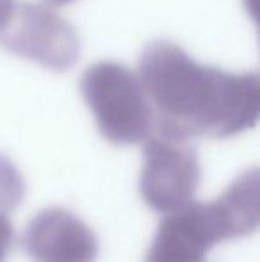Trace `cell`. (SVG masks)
<instances>
[{
	"label": "cell",
	"mask_w": 260,
	"mask_h": 262,
	"mask_svg": "<svg viewBox=\"0 0 260 262\" xmlns=\"http://www.w3.org/2000/svg\"><path fill=\"white\" fill-rule=\"evenodd\" d=\"M14 6H16L14 0H0V27H4L6 21L9 20Z\"/></svg>",
	"instance_id": "8fae6325"
},
{
	"label": "cell",
	"mask_w": 260,
	"mask_h": 262,
	"mask_svg": "<svg viewBox=\"0 0 260 262\" xmlns=\"http://www.w3.org/2000/svg\"><path fill=\"white\" fill-rule=\"evenodd\" d=\"M23 179L16 166L7 157L0 156V210L14 209L23 198Z\"/></svg>",
	"instance_id": "ba28073f"
},
{
	"label": "cell",
	"mask_w": 260,
	"mask_h": 262,
	"mask_svg": "<svg viewBox=\"0 0 260 262\" xmlns=\"http://www.w3.org/2000/svg\"><path fill=\"white\" fill-rule=\"evenodd\" d=\"M243 4H244V9H246L248 16L257 25V31L260 36V0H243Z\"/></svg>",
	"instance_id": "30bf717a"
},
{
	"label": "cell",
	"mask_w": 260,
	"mask_h": 262,
	"mask_svg": "<svg viewBox=\"0 0 260 262\" xmlns=\"http://www.w3.org/2000/svg\"><path fill=\"white\" fill-rule=\"evenodd\" d=\"M50 4H54V6H66V4L69 2H75V0H49Z\"/></svg>",
	"instance_id": "7c38bea8"
},
{
	"label": "cell",
	"mask_w": 260,
	"mask_h": 262,
	"mask_svg": "<svg viewBox=\"0 0 260 262\" xmlns=\"http://www.w3.org/2000/svg\"><path fill=\"white\" fill-rule=\"evenodd\" d=\"M232 239L218 202H191L168 212L146 253V262H207L210 248Z\"/></svg>",
	"instance_id": "5b68a950"
},
{
	"label": "cell",
	"mask_w": 260,
	"mask_h": 262,
	"mask_svg": "<svg viewBox=\"0 0 260 262\" xmlns=\"http://www.w3.org/2000/svg\"><path fill=\"white\" fill-rule=\"evenodd\" d=\"M232 239L244 237L260 228V168L241 173L218 198Z\"/></svg>",
	"instance_id": "52a82bcc"
},
{
	"label": "cell",
	"mask_w": 260,
	"mask_h": 262,
	"mask_svg": "<svg viewBox=\"0 0 260 262\" xmlns=\"http://www.w3.org/2000/svg\"><path fill=\"white\" fill-rule=\"evenodd\" d=\"M139 79L155 107L160 134L232 138L260 121V75L200 64L168 39L146 45Z\"/></svg>",
	"instance_id": "6da1fadb"
},
{
	"label": "cell",
	"mask_w": 260,
	"mask_h": 262,
	"mask_svg": "<svg viewBox=\"0 0 260 262\" xmlns=\"http://www.w3.org/2000/svg\"><path fill=\"white\" fill-rule=\"evenodd\" d=\"M23 246L34 262H94L98 241L93 230L64 209H45L32 217Z\"/></svg>",
	"instance_id": "8992f818"
},
{
	"label": "cell",
	"mask_w": 260,
	"mask_h": 262,
	"mask_svg": "<svg viewBox=\"0 0 260 262\" xmlns=\"http://www.w3.org/2000/svg\"><path fill=\"white\" fill-rule=\"evenodd\" d=\"M14 239V232L13 227H11V221L7 220V216H4L0 212V262L6 260L7 253L11 250V245H13Z\"/></svg>",
	"instance_id": "9c48e42d"
},
{
	"label": "cell",
	"mask_w": 260,
	"mask_h": 262,
	"mask_svg": "<svg viewBox=\"0 0 260 262\" xmlns=\"http://www.w3.org/2000/svg\"><path fill=\"white\" fill-rule=\"evenodd\" d=\"M80 93L91 109L100 134L114 145L146 141L155 114L141 79L116 61H100L84 72Z\"/></svg>",
	"instance_id": "7a4b0ae2"
},
{
	"label": "cell",
	"mask_w": 260,
	"mask_h": 262,
	"mask_svg": "<svg viewBox=\"0 0 260 262\" xmlns=\"http://www.w3.org/2000/svg\"><path fill=\"white\" fill-rule=\"evenodd\" d=\"M201 180L196 150L187 139L160 134L145 146L139 191L148 207L157 212H173L189 205Z\"/></svg>",
	"instance_id": "277c9868"
},
{
	"label": "cell",
	"mask_w": 260,
	"mask_h": 262,
	"mask_svg": "<svg viewBox=\"0 0 260 262\" xmlns=\"http://www.w3.org/2000/svg\"><path fill=\"white\" fill-rule=\"evenodd\" d=\"M0 45L56 72L69 70L80 54L75 29L50 7L32 2H16L9 20L0 27Z\"/></svg>",
	"instance_id": "3957f363"
}]
</instances>
